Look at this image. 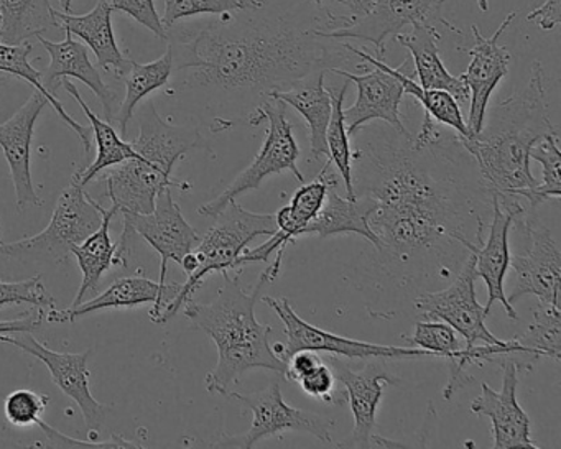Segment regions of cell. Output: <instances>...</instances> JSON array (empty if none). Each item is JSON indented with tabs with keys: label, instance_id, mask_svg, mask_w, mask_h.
<instances>
[{
	"label": "cell",
	"instance_id": "2e32d148",
	"mask_svg": "<svg viewBox=\"0 0 561 449\" xmlns=\"http://www.w3.org/2000/svg\"><path fill=\"white\" fill-rule=\"evenodd\" d=\"M123 231L139 235L160 255V284H165L170 262L180 265L202 239L186 221L170 188L157 196L156 208L149 215L123 212Z\"/></svg>",
	"mask_w": 561,
	"mask_h": 449
},
{
	"label": "cell",
	"instance_id": "ba28073f",
	"mask_svg": "<svg viewBox=\"0 0 561 449\" xmlns=\"http://www.w3.org/2000/svg\"><path fill=\"white\" fill-rule=\"evenodd\" d=\"M248 120L251 126H259L267 120L268 129L264 146L259 150L251 165L242 170L221 195L199 206L198 212L205 218H215L238 196L261 188L268 176L291 172L298 182L305 183V176L301 175L297 165L300 159V147L295 140L294 126L287 117V104L275 97H267L254 113L249 114Z\"/></svg>",
	"mask_w": 561,
	"mask_h": 449
},
{
	"label": "cell",
	"instance_id": "74e56055",
	"mask_svg": "<svg viewBox=\"0 0 561 449\" xmlns=\"http://www.w3.org/2000/svg\"><path fill=\"white\" fill-rule=\"evenodd\" d=\"M403 339L412 347L430 350L435 357H445L446 360L461 349L459 337L445 321L438 323L436 320L420 321L415 324L412 336H403Z\"/></svg>",
	"mask_w": 561,
	"mask_h": 449
},
{
	"label": "cell",
	"instance_id": "e575fe53",
	"mask_svg": "<svg viewBox=\"0 0 561 449\" xmlns=\"http://www.w3.org/2000/svg\"><path fill=\"white\" fill-rule=\"evenodd\" d=\"M350 81L337 90V88H328L331 94V119L327 130L328 160L336 166L343 179L344 188H346L347 198H356L353 185V150H351L350 134L344 120V97H346Z\"/></svg>",
	"mask_w": 561,
	"mask_h": 449
},
{
	"label": "cell",
	"instance_id": "f546056e",
	"mask_svg": "<svg viewBox=\"0 0 561 449\" xmlns=\"http://www.w3.org/2000/svg\"><path fill=\"white\" fill-rule=\"evenodd\" d=\"M50 0H0V42L28 44L44 32L64 31Z\"/></svg>",
	"mask_w": 561,
	"mask_h": 449
},
{
	"label": "cell",
	"instance_id": "9a60e30c",
	"mask_svg": "<svg viewBox=\"0 0 561 449\" xmlns=\"http://www.w3.org/2000/svg\"><path fill=\"white\" fill-rule=\"evenodd\" d=\"M0 343L18 347L28 356L42 360L47 366L55 385L80 406L88 431L98 433L106 422V406L101 405L91 393V373L88 369L93 349L84 353H57L42 344L32 333H15L0 336Z\"/></svg>",
	"mask_w": 561,
	"mask_h": 449
},
{
	"label": "cell",
	"instance_id": "f35d334b",
	"mask_svg": "<svg viewBox=\"0 0 561 449\" xmlns=\"http://www.w3.org/2000/svg\"><path fill=\"white\" fill-rule=\"evenodd\" d=\"M241 9H249L242 0H165L162 24L169 31L185 19L229 14Z\"/></svg>",
	"mask_w": 561,
	"mask_h": 449
},
{
	"label": "cell",
	"instance_id": "9c48e42d",
	"mask_svg": "<svg viewBox=\"0 0 561 449\" xmlns=\"http://www.w3.org/2000/svg\"><path fill=\"white\" fill-rule=\"evenodd\" d=\"M228 399L238 400L252 412L251 428L244 435L225 436L213 446L221 448H252L262 439L280 435L284 431H305L313 435L320 441L331 445V428L334 419L317 413L305 412L288 405L282 395L278 380H274L264 390L254 393L228 392Z\"/></svg>",
	"mask_w": 561,
	"mask_h": 449
},
{
	"label": "cell",
	"instance_id": "ac0fdd59",
	"mask_svg": "<svg viewBox=\"0 0 561 449\" xmlns=\"http://www.w3.org/2000/svg\"><path fill=\"white\" fill-rule=\"evenodd\" d=\"M515 18H517L515 12L508 14L501 27L489 38L482 37L476 25L471 27L472 37H474V47L469 50L471 61H469L465 73L459 77L465 81L469 91V116L466 126H468L471 137L481 133L485 116H488L489 100L499 83L508 74L511 54L507 48L499 44V41L511 27Z\"/></svg>",
	"mask_w": 561,
	"mask_h": 449
},
{
	"label": "cell",
	"instance_id": "b9f144b4",
	"mask_svg": "<svg viewBox=\"0 0 561 449\" xmlns=\"http://www.w3.org/2000/svg\"><path fill=\"white\" fill-rule=\"evenodd\" d=\"M334 382H336V377H334L333 369L323 359L311 372L298 380L301 390L311 399H318L321 402L331 403V405H344L347 402L346 392H341L337 396L334 395Z\"/></svg>",
	"mask_w": 561,
	"mask_h": 449
},
{
	"label": "cell",
	"instance_id": "ffe728a7",
	"mask_svg": "<svg viewBox=\"0 0 561 449\" xmlns=\"http://www.w3.org/2000/svg\"><path fill=\"white\" fill-rule=\"evenodd\" d=\"M180 290H182V284H160V281L150 280L144 275L121 277L93 300L83 301L78 307L68 308V310H55V308L48 310L45 320L50 323H75L80 318L98 313V311L152 304L150 320L159 324L163 313L179 297Z\"/></svg>",
	"mask_w": 561,
	"mask_h": 449
},
{
	"label": "cell",
	"instance_id": "db71d44e",
	"mask_svg": "<svg viewBox=\"0 0 561 449\" xmlns=\"http://www.w3.org/2000/svg\"><path fill=\"white\" fill-rule=\"evenodd\" d=\"M0 244H2V239H0Z\"/></svg>",
	"mask_w": 561,
	"mask_h": 449
},
{
	"label": "cell",
	"instance_id": "cb8c5ba5",
	"mask_svg": "<svg viewBox=\"0 0 561 449\" xmlns=\"http://www.w3.org/2000/svg\"><path fill=\"white\" fill-rule=\"evenodd\" d=\"M331 165L333 163L328 160L317 179L311 183H301L300 188L291 196L290 203L275 212L278 231L271 235L275 247V261L267 270L262 272L268 284L277 280L288 245L294 244L298 238H304V229L308 222L317 218L327 199L328 189L337 185L336 176L331 175Z\"/></svg>",
	"mask_w": 561,
	"mask_h": 449
},
{
	"label": "cell",
	"instance_id": "1f68e13d",
	"mask_svg": "<svg viewBox=\"0 0 561 449\" xmlns=\"http://www.w3.org/2000/svg\"><path fill=\"white\" fill-rule=\"evenodd\" d=\"M172 73L173 57L169 47H167L165 55L152 64L140 65L133 61L129 71L124 77L126 96H124L119 111H117L116 120H114L119 126L121 136H127V127H129L130 119L136 114L140 101L146 100L153 91L165 88L172 80Z\"/></svg>",
	"mask_w": 561,
	"mask_h": 449
},
{
	"label": "cell",
	"instance_id": "ee69618b",
	"mask_svg": "<svg viewBox=\"0 0 561 449\" xmlns=\"http://www.w3.org/2000/svg\"><path fill=\"white\" fill-rule=\"evenodd\" d=\"M107 2L113 11L124 12L144 27L149 28L156 37L167 41V28L163 27L153 0H107Z\"/></svg>",
	"mask_w": 561,
	"mask_h": 449
},
{
	"label": "cell",
	"instance_id": "3957f363",
	"mask_svg": "<svg viewBox=\"0 0 561 449\" xmlns=\"http://www.w3.org/2000/svg\"><path fill=\"white\" fill-rule=\"evenodd\" d=\"M550 134L558 129L548 113L543 67L535 61L527 87L492 107L481 133L459 140L492 193L524 198L538 185L530 150Z\"/></svg>",
	"mask_w": 561,
	"mask_h": 449
},
{
	"label": "cell",
	"instance_id": "d4e9b609",
	"mask_svg": "<svg viewBox=\"0 0 561 449\" xmlns=\"http://www.w3.org/2000/svg\"><path fill=\"white\" fill-rule=\"evenodd\" d=\"M327 71H314L268 97L282 101L301 114L310 133V162L328 157L327 130L331 119V94L324 87Z\"/></svg>",
	"mask_w": 561,
	"mask_h": 449
},
{
	"label": "cell",
	"instance_id": "ab89813d",
	"mask_svg": "<svg viewBox=\"0 0 561 449\" xmlns=\"http://www.w3.org/2000/svg\"><path fill=\"white\" fill-rule=\"evenodd\" d=\"M11 304H28L38 310H54L57 300L45 287L42 275L22 281L0 280V308Z\"/></svg>",
	"mask_w": 561,
	"mask_h": 449
},
{
	"label": "cell",
	"instance_id": "60d3db41",
	"mask_svg": "<svg viewBox=\"0 0 561 449\" xmlns=\"http://www.w3.org/2000/svg\"><path fill=\"white\" fill-rule=\"evenodd\" d=\"M50 399L34 390L19 389L9 393L4 402L5 418L14 426H34L41 422Z\"/></svg>",
	"mask_w": 561,
	"mask_h": 449
},
{
	"label": "cell",
	"instance_id": "d590c367",
	"mask_svg": "<svg viewBox=\"0 0 561 449\" xmlns=\"http://www.w3.org/2000/svg\"><path fill=\"white\" fill-rule=\"evenodd\" d=\"M522 346L537 354L538 357H551L560 360L561 356V316L560 304L538 301L534 310V321L527 333L517 337Z\"/></svg>",
	"mask_w": 561,
	"mask_h": 449
},
{
	"label": "cell",
	"instance_id": "30bf717a",
	"mask_svg": "<svg viewBox=\"0 0 561 449\" xmlns=\"http://www.w3.org/2000/svg\"><path fill=\"white\" fill-rule=\"evenodd\" d=\"M272 310L277 313L284 323V334L287 343H284L280 359L287 362L298 350H311V353H327L331 356H343L346 359H425L435 357L430 350L419 347L382 346V344L366 343V341L350 339L340 334L330 333L313 326L298 316L297 311L290 304L288 298H262Z\"/></svg>",
	"mask_w": 561,
	"mask_h": 449
},
{
	"label": "cell",
	"instance_id": "836d02e7",
	"mask_svg": "<svg viewBox=\"0 0 561 449\" xmlns=\"http://www.w3.org/2000/svg\"><path fill=\"white\" fill-rule=\"evenodd\" d=\"M403 67H405V64L400 68H390L387 65V70L402 84L403 93L415 97L420 106L425 110V116H428L430 119L435 120L436 124H442V126L449 127L462 139H469L471 134H469L468 126H466V119L462 117L458 101L451 94L446 93V91L425 90V88L420 87L415 78L405 73Z\"/></svg>",
	"mask_w": 561,
	"mask_h": 449
},
{
	"label": "cell",
	"instance_id": "5b68a950",
	"mask_svg": "<svg viewBox=\"0 0 561 449\" xmlns=\"http://www.w3.org/2000/svg\"><path fill=\"white\" fill-rule=\"evenodd\" d=\"M133 146L137 157L113 166L110 173L96 179L106 183L107 198L121 215H149L163 189H192L190 183L173 179V170L183 157L192 152L215 157L196 127L167 123L153 103H147L139 111V137Z\"/></svg>",
	"mask_w": 561,
	"mask_h": 449
},
{
	"label": "cell",
	"instance_id": "e0dca14e",
	"mask_svg": "<svg viewBox=\"0 0 561 449\" xmlns=\"http://www.w3.org/2000/svg\"><path fill=\"white\" fill-rule=\"evenodd\" d=\"M520 198L514 196H499L491 192L492 221L489 225L488 238L479 242L472 254H474L476 274L484 280L488 287V304L484 307L485 314L491 313L494 303H501L505 313L511 320L517 321V311L514 304L508 303L504 290V280L511 267V234L515 218L524 212Z\"/></svg>",
	"mask_w": 561,
	"mask_h": 449
},
{
	"label": "cell",
	"instance_id": "816d5d0a",
	"mask_svg": "<svg viewBox=\"0 0 561 449\" xmlns=\"http://www.w3.org/2000/svg\"><path fill=\"white\" fill-rule=\"evenodd\" d=\"M71 2H73V0H60V5L65 14H71Z\"/></svg>",
	"mask_w": 561,
	"mask_h": 449
},
{
	"label": "cell",
	"instance_id": "4316f807",
	"mask_svg": "<svg viewBox=\"0 0 561 449\" xmlns=\"http://www.w3.org/2000/svg\"><path fill=\"white\" fill-rule=\"evenodd\" d=\"M397 42L410 51L419 84L425 90H442L451 94L458 103L469 101V91L465 81L453 77L439 57L438 41L442 38L438 27L419 25L410 32L396 35Z\"/></svg>",
	"mask_w": 561,
	"mask_h": 449
},
{
	"label": "cell",
	"instance_id": "7dc6e473",
	"mask_svg": "<svg viewBox=\"0 0 561 449\" xmlns=\"http://www.w3.org/2000/svg\"><path fill=\"white\" fill-rule=\"evenodd\" d=\"M321 362V357L318 353L311 350H298L290 359L287 360V380H300L301 377L307 376L308 372L314 369Z\"/></svg>",
	"mask_w": 561,
	"mask_h": 449
},
{
	"label": "cell",
	"instance_id": "7c38bea8",
	"mask_svg": "<svg viewBox=\"0 0 561 449\" xmlns=\"http://www.w3.org/2000/svg\"><path fill=\"white\" fill-rule=\"evenodd\" d=\"M514 225L524 232L525 249L522 254L511 255L517 281L508 303L514 304L527 295L545 303H560L561 254L550 229L535 212H522Z\"/></svg>",
	"mask_w": 561,
	"mask_h": 449
},
{
	"label": "cell",
	"instance_id": "44dd1931",
	"mask_svg": "<svg viewBox=\"0 0 561 449\" xmlns=\"http://www.w3.org/2000/svg\"><path fill=\"white\" fill-rule=\"evenodd\" d=\"M328 362L336 380L346 389L347 402L354 416L353 433L340 442V448H373L374 445L386 448L392 445L376 435V423L383 390L397 383V379L373 366L364 372H356L334 356L328 357Z\"/></svg>",
	"mask_w": 561,
	"mask_h": 449
},
{
	"label": "cell",
	"instance_id": "484cf974",
	"mask_svg": "<svg viewBox=\"0 0 561 449\" xmlns=\"http://www.w3.org/2000/svg\"><path fill=\"white\" fill-rule=\"evenodd\" d=\"M113 9L107 0H98L96 8L87 15H71L55 12L61 27L68 34L77 35L96 55L101 70L116 74V78L126 77L134 60L117 47L113 31Z\"/></svg>",
	"mask_w": 561,
	"mask_h": 449
},
{
	"label": "cell",
	"instance_id": "6da1fadb",
	"mask_svg": "<svg viewBox=\"0 0 561 449\" xmlns=\"http://www.w3.org/2000/svg\"><path fill=\"white\" fill-rule=\"evenodd\" d=\"M469 159L459 136L439 133L428 116L416 136L396 130L353 153L354 193L377 203L369 226L387 274L446 278L478 245L468 228L485 225L479 205L491 202V189L469 176Z\"/></svg>",
	"mask_w": 561,
	"mask_h": 449
},
{
	"label": "cell",
	"instance_id": "d6a6232c",
	"mask_svg": "<svg viewBox=\"0 0 561 449\" xmlns=\"http://www.w3.org/2000/svg\"><path fill=\"white\" fill-rule=\"evenodd\" d=\"M32 50H34V47H32L31 44L8 45L0 42V73L21 78V80L32 84L35 90L41 91V93L47 97L48 104L54 107L55 113L60 116V119L77 133L78 139L81 140V146L84 147V152L90 153L91 136H93L91 127L81 126L80 123H77V120L65 111L60 100L50 96V94L45 91L44 84H42V71L35 70L31 64Z\"/></svg>",
	"mask_w": 561,
	"mask_h": 449
},
{
	"label": "cell",
	"instance_id": "f5cc1de1",
	"mask_svg": "<svg viewBox=\"0 0 561 449\" xmlns=\"http://www.w3.org/2000/svg\"><path fill=\"white\" fill-rule=\"evenodd\" d=\"M478 2L479 9H481L482 12L489 11V0H476Z\"/></svg>",
	"mask_w": 561,
	"mask_h": 449
},
{
	"label": "cell",
	"instance_id": "7402d4cb",
	"mask_svg": "<svg viewBox=\"0 0 561 449\" xmlns=\"http://www.w3.org/2000/svg\"><path fill=\"white\" fill-rule=\"evenodd\" d=\"M47 106V97L35 90L27 103L11 119L0 124V150L8 160L14 183L15 203L21 211L27 206L44 205L32 180L31 159L35 126Z\"/></svg>",
	"mask_w": 561,
	"mask_h": 449
},
{
	"label": "cell",
	"instance_id": "f907efd6",
	"mask_svg": "<svg viewBox=\"0 0 561 449\" xmlns=\"http://www.w3.org/2000/svg\"><path fill=\"white\" fill-rule=\"evenodd\" d=\"M249 9H257L262 5V0H242Z\"/></svg>",
	"mask_w": 561,
	"mask_h": 449
},
{
	"label": "cell",
	"instance_id": "681fc988",
	"mask_svg": "<svg viewBox=\"0 0 561 449\" xmlns=\"http://www.w3.org/2000/svg\"><path fill=\"white\" fill-rule=\"evenodd\" d=\"M9 81H11V74L0 73V91L8 87Z\"/></svg>",
	"mask_w": 561,
	"mask_h": 449
},
{
	"label": "cell",
	"instance_id": "603a6c76",
	"mask_svg": "<svg viewBox=\"0 0 561 449\" xmlns=\"http://www.w3.org/2000/svg\"><path fill=\"white\" fill-rule=\"evenodd\" d=\"M45 50L50 55V65L47 70L42 71V84L50 96L57 97L61 83L68 78H77L81 83L87 84L104 111V119L113 124L119 111L117 94L104 83L100 70L91 64L90 51L84 44L75 41L73 35L68 34L64 42H51L45 37H38Z\"/></svg>",
	"mask_w": 561,
	"mask_h": 449
},
{
	"label": "cell",
	"instance_id": "52a82bcc",
	"mask_svg": "<svg viewBox=\"0 0 561 449\" xmlns=\"http://www.w3.org/2000/svg\"><path fill=\"white\" fill-rule=\"evenodd\" d=\"M103 222V206L94 202L84 186L71 176L70 185L61 192L50 222L41 234L11 244H0V258L12 262H47L60 265L71 255V249L93 234Z\"/></svg>",
	"mask_w": 561,
	"mask_h": 449
},
{
	"label": "cell",
	"instance_id": "d6986e66",
	"mask_svg": "<svg viewBox=\"0 0 561 449\" xmlns=\"http://www.w3.org/2000/svg\"><path fill=\"white\" fill-rule=\"evenodd\" d=\"M502 387L494 390L482 382L481 395L471 402L472 413L488 416L492 423L494 448H537L530 436V418L517 400L518 370L514 360H501Z\"/></svg>",
	"mask_w": 561,
	"mask_h": 449
},
{
	"label": "cell",
	"instance_id": "4fadbf2b",
	"mask_svg": "<svg viewBox=\"0 0 561 449\" xmlns=\"http://www.w3.org/2000/svg\"><path fill=\"white\" fill-rule=\"evenodd\" d=\"M346 45L351 54L356 55L364 64L374 67V70L364 71L360 74L351 73L347 70L331 71L337 77L346 78L357 88L356 103L344 110L347 134L351 137L356 136L359 129L373 120H382L397 133L409 136V129L400 117V106L405 96L400 81L387 70V65L380 58H374L363 48Z\"/></svg>",
	"mask_w": 561,
	"mask_h": 449
},
{
	"label": "cell",
	"instance_id": "c3c4849f",
	"mask_svg": "<svg viewBox=\"0 0 561 449\" xmlns=\"http://www.w3.org/2000/svg\"><path fill=\"white\" fill-rule=\"evenodd\" d=\"M314 2L321 4V0H314ZM336 2L350 9L351 18H359V15L367 14L370 4H373V0H336Z\"/></svg>",
	"mask_w": 561,
	"mask_h": 449
},
{
	"label": "cell",
	"instance_id": "5bb4252c",
	"mask_svg": "<svg viewBox=\"0 0 561 449\" xmlns=\"http://www.w3.org/2000/svg\"><path fill=\"white\" fill-rule=\"evenodd\" d=\"M474 254H469L462 262L461 270L445 290L430 291L416 298V310L423 320H442L461 334L466 347L476 344H501L504 339L495 337L485 326L484 307L476 298Z\"/></svg>",
	"mask_w": 561,
	"mask_h": 449
},
{
	"label": "cell",
	"instance_id": "bcb514c9",
	"mask_svg": "<svg viewBox=\"0 0 561 449\" xmlns=\"http://www.w3.org/2000/svg\"><path fill=\"white\" fill-rule=\"evenodd\" d=\"M527 21L537 24L541 31H554L561 24V0H547L541 8L527 15Z\"/></svg>",
	"mask_w": 561,
	"mask_h": 449
},
{
	"label": "cell",
	"instance_id": "83f0119b",
	"mask_svg": "<svg viewBox=\"0 0 561 449\" xmlns=\"http://www.w3.org/2000/svg\"><path fill=\"white\" fill-rule=\"evenodd\" d=\"M336 186L328 189L324 205L313 221L308 222L304 229V235L314 234L320 239L331 235L357 234L367 239L374 247H377L376 234L369 226L370 216L376 211V199L366 195H356V198H343L337 195Z\"/></svg>",
	"mask_w": 561,
	"mask_h": 449
},
{
	"label": "cell",
	"instance_id": "8fae6325",
	"mask_svg": "<svg viewBox=\"0 0 561 449\" xmlns=\"http://www.w3.org/2000/svg\"><path fill=\"white\" fill-rule=\"evenodd\" d=\"M443 0H373L369 12L359 18L346 15L343 27L320 34L336 41H360L374 45L379 58L386 54L387 38L400 34L405 27L443 25L449 32L462 35L442 15Z\"/></svg>",
	"mask_w": 561,
	"mask_h": 449
},
{
	"label": "cell",
	"instance_id": "f6af8a7d",
	"mask_svg": "<svg viewBox=\"0 0 561 449\" xmlns=\"http://www.w3.org/2000/svg\"><path fill=\"white\" fill-rule=\"evenodd\" d=\"M45 316H47V311L32 308L27 313L21 314L18 320L0 321V336L15 333H34L35 330L42 326Z\"/></svg>",
	"mask_w": 561,
	"mask_h": 449
},
{
	"label": "cell",
	"instance_id": "4dcf8cb0",
	"mask_svg": "<svg viewBox=\"0 0 561 449\" xmlns=\"http://www.w3.org/2000/svg\"><path fill=\"white\" fill-rule=\"evenodd\" d=\"M61 87L68 91V94L80 104L81 110L87 114L88 119H90L94 143H96L98 153L94 162L91 163L88 169H80L75 172V176H77L81 186L90 185L104 170L113 169V166L121 165V163L126 162V160L137 157V150L134 149L133 142H126L123 136L114 129L113 124L107 123V120H101L100 117L90 110V106L84 103L80 91H78V88L75 87L71 81L64 80Z\"/></svg>",
	"mask_w": 561,
	"mask_h": 449
},
{
	"label": "cell",
	"instance_id": "7bdbcfd3",
	"mask_svg": "<svg viewBox=\"0 0 561 449\" xmlns=\"http://www.w3.org/2000/svg\"><path fill=\"white\" fill-rule=\"evenodd\" d=\"M38 428L44 431L45 441L35 442L34 448H144L139 442L127 441L119 435L111 436L110 441H81V439L70 438L58 431L55 426L48 425L44 418L37 423Z\"/></svg>",
	"mask_w": 561,
	"mask_h": 449
},
{
	"label": "cell",
	"instance_id": "f1b7e54d",
	"mask_svg": "<svg viewBox=\"0 0 561 449\" xmlns=\"http://www.w3.org/2000/svg\"><path fill=\"white\" fill-rule=\"evenodd\" d=\"M117 215L119 212L114 206H111L110 209L103 208V222H101L100 228L93 234L88 235L81 244L71 249V255L77 257L78 267H80L81 275H83L80 290H78L71 307H78V304L87 301L90 295L96 293L106 272H110L113 267L119 268L117 244H114L110 234L111 222Z\"/></svg>",
	"mask_w": 561,
	"mask_h": 449
},
{
	"label": "cell",
	"instance_id": "7a4b0ae2",
	"mask_svg": "<svg viewBox=\"0 0 561 449\" xmlns=\"http://www.w3.org/2000/svg\"><path fill=\"white\" fill-rule=\"evenodd\" d=\"M336 14L314 0H262L261 8L219 15L198 27L167 31L176 91L203 93L219 106L254 113L274 91L314 71L353 65L346 44L327 38Z\"/></svg>",
	"mask_w": 561,
	"mask_h": 449
},
{
	"label": "cell",
	"instance_id": "277c9868",
	"mask_svg": "<svg viewBox=\"0 0 561 449\" xmlns=\"http://www.w3.org/2000/svg\"><path fill=\"white\" fill-rule=\"evenodd\" d=\"M222 287L209 303L190 300L183 313L193 327L211 337L218 347V364L206 376V390L228 395L231 387L249 370L265 369L287 379V362L272 349V327L259 323L255 316L259 295L268 285L265 275L259 277L254 291L248 293L239 277L222 272Z\"/></svg>",
	"mask_w": 561,
	"mask_h": 449
},
{
	"label": "cell",
	"instance_id": "8d00e7d4",
	"mask_svg": "<svg viewBox=\"0 0 561 449\" xmlns=\"http://www.w3.org/2000/svg\"><path fill=\"white\" fill-rule=\"evenodd\" d=\"M530 160H535L543 166V182L538 183L524 198L530 203L531 209L538 208L548 199L558 202L561 198V152L558 149V134L543 137L530 150Z\"/></svg>",
	"mask_w": 561,
	"mask_h": 449
},
{
	"label": "cell",
	"instance_id": "8992f818",
	"mask_svg": "<svg viewBox=\"0 0 561 449\" xmlns=\"http://www.w3.org/2000/svg\"><path fill=\"white\" fill-rule=\"evenodd\" d=\"M211 228L199 239L195 251L199 265L195 274L188 275V280L182 284L179 297L175 298L169 310L163 313L159 324L169 323L203 287L206 278L215 272L238 270V261L249 249V244L259 235H274L278 231L275 212L262 215L242 208L238 202L226 205L219 215H216Z\"/></svg>",
	"mask_w": 561,
	"mask_h": 449
}]
</instances>
